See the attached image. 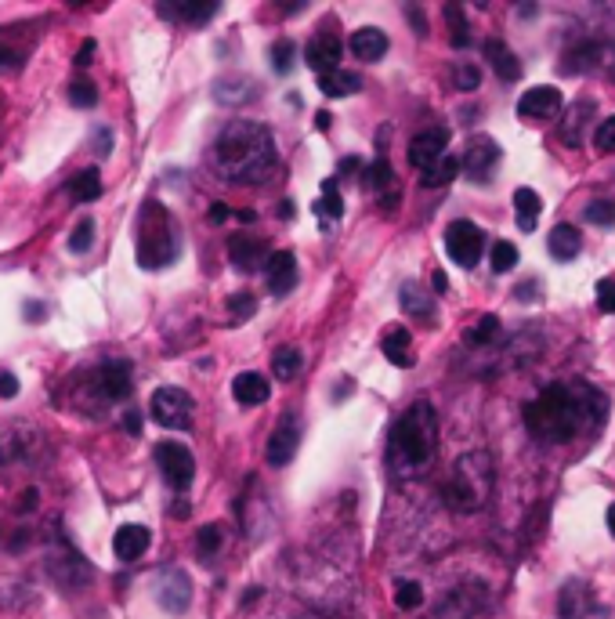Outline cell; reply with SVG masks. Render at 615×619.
Listing matches in <instances>:
<instances>
[{
  "label": "cell",
  "mask_w": 615,
  "mask_h": 619,
  "mask_svg": "<svg viewBox=\"0 0 615 619\" xmlns=\"http://www.w3.org/2000/svg\"><path fill=\"white\" fill-rule=\"evenodd\" d=\"M496 337H500V319H496V315H482V319L467 330L464 341L471 344V348H489V344H496Z\"/></svg>",
  "instance_id": "e575fe53"
},
{
  "label": "cell",
  "mask_w": 615,
  "mask_h": 619,
  "mask_svg": "<svg viewBox=\"0 0 615 619\" xmlns=\"http://www.w3.org/2000/svg\"><path fill=\"white\" fill-rule=\"evenodd\" d=\"M460 171H464V163L456 160L453 153H445L435 167H427V171L420 174V185H424V189H438V185H449Z\"/></svg>",
  "instance_id": "1f68e13d"
},
{
  "label": "cell",
  "mask_w": 615,
  "mask_h": 619,
  "mask_svg": "<svg viewBox=\"0 0 615 619\" xmlns=\"http://www.w3.org/2000/svg\"><path fill=\"white\" fill-rule=\"evenodd\" d=\"M558 109H561V91L550 84L529 87V91L518 98L521 120H547V116H558Z\"/></svg>",
  "instance_id": "ac0fdd59"
},
{
  "label": "cell",
  "mask_w": 615,
  "mask_h": 619,
  "mask_svg": "<svg viewBox=\"0 0 615 619\" xmlns=\"http://www.w3.org/2000/svg\"><path fill=\"white\" fill-rule=\"evenodd\" d=\"M228 312H232L236 323H243V319H250V315L257 312V301L250 294H232L228 297Z\"/></svg>",
  "instance_id": "bcb514c9"
},
{
  "label": "cell",
  "mask_w": 615,
  "mask_h": 619,
  "mask_svg": "<svg viewBox=\"0 0 615 619\" xmlns=\"http://www.w3.org/2000/svg\"><path fill=\"white\" fill-rule=\"evenodd\" d=\"M232 395H236L239 406H265V402L272 399V384H268L265 373L246 370L232 381Z\"/></svg>",
  "instance_id": "44dd1931"
},
{
  "label": "cell",
  "mask_w": 615,
  "mask_h": 619,
  "mask_svg": "<svg viewBox=\"0 0 615 619\" xmlns=\"http://www.w3.org/2000/svg\"><path fill=\"white\" fill-rule=\"evenodd\" d=\"M181 250V236L178 225H174L171 210L163 203L149 200L138 214V261L142 268H163L178 258Z\"/></svg>",
  "instance_id": "5b68a950"
},
{
  "label": "cell",
  "mask_w": 615,
  "mask_h": 619,
  "mask_svg": "<svg viewBox=\"0 0 615 619\" xmlns=\"http://www.w3.org/2000/svg\"><path fill=\"white\" fill-rule=\"evenodd\" d=\"M294 214V207H290V200H283V207H279V218H290Z\"/></svg>",
  "instance_id": "be15d7a7"
},
{
  "label": "cell",
  "mask_w": 615,
  "mask_h": 619,
  "mask_svg": "<svg viewBox=\"0 0 615 619\" xmlns=\"http://www.w3.org/2000/svg\"><path fill=\"white\" fill-rule=\"evenodd\" d=\"M395 605L398 609H420V605H424V587H420L417 580H402L395 587Z\"/></svg>",
  "instance_id": "ab89813d"
},
{
  "label": "cell",
  "mask_w": 615,
  "mask_h": 619,
  "mask_svg": "<svg viewBox=\"0 0 615 619\" xmlns=\"http://www.w3.org/2000/svg\"><path fill=\"white\" fill-rule=\"evenodd\" d=\"M398 305H402V312H406L409 319H431L435 297L427 294V290H420L417 283H406L402 286V294H398Z\"/></svg>",
  "instance_id": "83f0119b"
},
{
  "label": "cell",
  "mask_w": 615,
  "mask_h": 619,
  "mask_svg": "<svg viewBox=\"0 0 615 619\" xmlns=\"http://www.w3.org/2000/svg\"><path fill=\"white\" fill-rule=\"evenodd\" d=\"M485 58H489V66L496 69V77L500 80H518L521 77V62L503 40H485Z\"/></svg>",
  "instance_id": "4316f807"
},
{
  "label": "cell",
  "mask_w": 615,
  "mask_h": 619,
  "mask_svg": "<svg viewBox=\"0 0 615 619\" xmlns=\"http://www.w3.org/2000/svg\"><path fill=\"white\" fill-rule=\"evenodd\" d=\"M489 265H492V272H496V276L511 272V268L518 265V247H514V243H507V239H500V243L492 247V254H489Z\"/></svg>",
  "instance_id": "f35d334b"
},
{
  "label": "cell",
  "mask_w": 615,
  "mask_h": 619,
  "mask_svg": "<svg viewBox=\"0 0 615 619\" xmlns=\"http://www.w3.org/2000/svg\"><path fill=\"white\" fill-rule=\"evenodd\" d=\"M218 11H221L218 0H181V4H160V15L178 19V22H192V26L210 22Z\"/></svg>",
  "instance_id": "603a6c76"
},
{
  "label": "cell",
  "mask_w": 615,
  "mask_h": 619,
  "mask_svg": "<svg viewBox=\"0 0 615 619\" xmlns=\"http://www.w3.org/2000/svg\"><path fill=\"white\" fill-rule=\"evenodd\" d=\"M228 218V207L225 203H214V207H210V221H225Z\"/></svg>",
  "instance_id": "6f0895ef"
},
{
  "label": "cell",
  "mask_w": 615,
  "mask_h": 619,
  "mask_svg": "<svg viewBox=\"0 0 615 619\" xmlns=\"http://www.w3.org/2000/svg\"><path fill=\"white\" fill-rule=\"evenodd\" d=\"M597 308L605 315H615V279H601L597 283Z\"/></svg>",
  "instance_id": "c3c4849f"
},
{
  "label": "cell",
  "mask_w": 615,
  "mask_h": 619,
  "mask_svg": "<svg viewBox=\"0 0 615 619\" xmlns=\"http://www.w3.org/2000/svg\"><path fill=\"white\" fill-rule=\"evenodd\" d=\"M608 399L587 381H558L525 402V428L543 446H565L605 424Z\"/></svg>",
  "instance_id": "6da1fadb"
},
{
  "label": "cell",
  "mask_w": 615,
  "mask_h": 619,
  "mask_svg": "<svg viewBox=\"0 0 615 619\" xmlns=\"http://www.w3.org/2000/svg\"><path fill=\"white\" fill-rule=\"evenodd\" d=\"M123 428L131 431V435H138V431H142V417H138V410L123 413Z\"/></svg>",
  "instance_id": "f5cc1de1"
},
{
  "label": "cell",
  "mask_w": 615,
  "mask_h": 619,
  "mask_svg": "<svg viewBox=\"0 0 615 619\" xmlns=\"http://www.w3.org/2000/svg\"><path fill=\"white\" fill-rule=\"evenodd\" d=\"M156 467H160L163 482L174 489V493H185L196 478V460H192L189 446L181 442H160L156 446Z\"/></svg>",
  "instance_id": "ba28073f"
},
{
  "label": "cell",
  "mask_w": 615,
  "mask_h": 619,
  "mask_svg": "<svg viewBox=\"0 0 615 619\" xmlns=\"http://www.w3.org/2000/svg\"><path fill=\"white\" fill-rule=\"evenodd\" d=\"M26 312H29V319L37 323V315H44V305H26Z\"/></svg>",
  "instance_id": "680465c9"
},
{
  "label": "cell",
  "mask_w": 615,
  "mask_h": 619,
  "mask_svg": "<svg viewBox=\"0 0 615 619\" xmlns=\"http://www.w3.org/2000/svg\"><path fill=\"white\" fill-rule=\"evenodd\" d=\"M380 352H384V359H388L391 366H398V370H409V366L417 362V355H413V337H409L406 326L388 330L384 341H380Z\"/></svg>",
  "instance_id": "7402d4cb"
},
{
  "label": "cell",
  "mask_w": 615,
  "mask_h": 619,
  "mask_svg": "<svg viewBox=\"0 0 615 619\" xmlns=\"http://www.w3.org/2000/svg\"><path fill=\"white\" fill-rule=\"evenodd\" d=\"M359 171H362L359 156H344V160L337 163V181H341V178H359Z\"/></svg>",
  "instance_id": "681fc988"
},
{
  "label": "cell",
  "mask_w": 615,
  "mask_h": 619,
  "mask_svg": "<svg viewBox=\"0 0 615 619\" xmlns=\"http://www.w3.org/2000/svg\"><path fill=\"white\" fill-rule=\"evenodd\" d=\"M351 55L362 58V62H380V58L388 55V33L377 26H362L351 37Z\"/></svg>",
  "instance_id": "cb8c5ba5"
},
{
  "label": "cell",
  "mask_w": 615,
  "mask_h": 619,
  "mask_svg": "<svg viewBox=\"0 0 615 619\" xmlns=\"http://www.w3.org/2000/svg\"><path fill=\"white\" fill-rule=\"evenodd\" d=\"M15 66H22V55L0 40V69H15Z\"/></svg>",
  "instance_id": "816d5d0a"
},
{
  "label": "cell",
  "mask_w": 615,
  "mask_h": 619,
  "mask_svg": "<svg viewBox=\"0 0 615 619\" xmlns=\"http://www.w3.org/2000/svg\"><path fill=\"white\" fill-rule=\"evenodd\" d=\"M265 283L275 297H286L297 283V258L294 250H275L265 265Z\"/></svg>",
  "instance_id": "d6986e66"
},
{
  "label": "cell",
  "mask_w": 615,
  "mask_h": 619,
  "mask_svg": "<svg viewBox=\"0 0 615 619\" xmlns=\"http://www.w3.org/2000/svg\"><path fill=\"white\" fill-rule=\"evenodd\" d=\"M73 196H76V203H95L98 196H102V174H98L95 167H87V171L76 174Z\"/></svg>",
  "instance_id": "d590c367"
},
{
  "label": "cell",
  "mask_w": 615,
  "mask_h": 619,
  "mask_svg": "<svg viewBox=\"0 0 615 619\" xmlns=\"http://www.w3.org/2000/svg\"><path fill=\"white\" fill-rule=\"evenodd\" d=\"M362 80L355 77V73H348V69H337V73H326V77H319V91L326 98H344V95H355L359 91Z\"/></svg>",
  "instance_id": "d6a6232c"
},
{
  "label": "cell",
  "mask_w": 615,
  "mask_h": 619,
  "mask_svg": "<svg viewBox=\"0 0 615 619\" xmlns=\"http://www.w3.org/2000/svg\"><path fill=\"white\" fill-rule=\"evenodd\" d=\"M583 218H587L590 225H612L615 221V203L612 200H594L587 210H583Z\"/></svg>",
  "instance_id": "f6af8a7d"
},
{
  "label": "cell",
  "mask_w": 615,
  "mask_h": 619,
  "mask_svg": "<svg viewBox=\"0 0 615 619\" xmlns=\"http://www.w3.org/2000/svg\"><path fill=\"white\" fill-rule=\"evenodd\" d=\"M210 160H214V171L232 185H265L279 167L272 131L254 120H232L221 127Z\"/></svg>",
  "instance_id": "7a4b0ae2"
},
{
  "label": "cell",
  "mask_w": 615,
  "mask_h": 619,
  "mask_svg": "<svg viewBox=\"0 0 615 619\" xmlns=\"http://www.w3.org/2000/svg\"><path fill=\"white\" fill-rule=\"evenodd\" d=\"M91 55H95V40H84V48L76 55V66H91Z\"/></svg>",
  "instance_id": "db71d44e"
},
{
  "label": "cell",
  "mask_w": 615,
  "mask_h": 619,
  "mask_svg": "<svg viewBox=\"0 0 615 619\" xmlns=\"http://www.w3.org/2000/svg\"><path fill=\"white\" fill-rule=\"evenodd\" d=\"M445 19H449V44L456 51H464L471 44V33H467V22H464V8L460 4H445Z\"/></svg>",
  "instance_id": "8d00e7d4"
},
{
  "label": "cell",
  "mask_w": 615,
  "mask_h": 619,
  "mask_svg": "<svg viewBox=\"0 0 615 619\" xmlns=\"http://www.w3.org/2000/svg\"><path fill=\"white\" fill-rule=\"evenodd\" d=\"M366 189L377 196L380 203H388V207H395L398 203V192H395V174H391V163L380 156L373 167L366 171Z\"/></svg>",
  "instance_id": "d4e9b609"
},
{
  "label": "cell",
  "mask_w": 615,
  "mask_h": 619,
  "mask_svg": "<svg viewBox=\"0 0 615 619\" xmlns=\"http://www.w3.org/2000/svg\"><path fill=\"white\" fill-rule=\"evenodd\" d=\"M301 370H304L301 348H294V344H283V348H275V355H272V373L279 377V381H294V377H297Z\"/></svg>",
  "instance_id": "4dcf8cb0"
},
{
  "label": "cell",
  "mask_w": 615,
  "mask_h": 619,
  "mask_svg": "<svg viewBox=\"0 0 615 619\" xmlns=\"http://www.w3.org/2000/svg\"><path fill=\"white\" fill-rule=\"evenodd\" d=\"M91 388H95L98 399L105 402H123L134 388V370L127 359H109L102 362L95 373H91Z\"/></svg>",
  "instance_id": "30bf717a"
},
{
  "label": "cell",
  "mask_w": 615,
  "mask_h": 619,
  "mask_svg": "<svg viewBox=\"0 0 615 619\" xmlns=\"http://www.w3.org/2000/svg\"><path fill=\"white\" fill-rule=\"evenodd\" d=\"M156 601H160L171 616H181V612L192 605V580L181 569L160 572V580H156Z\"/></svg>",
  "instance_id": "9a60e30c"
},
{
  "label": "cell",
  "mask_w": 615,
  "mask_h": 619,
  "mask_svg": "<svg viewBox=\"0 0 615 619\" xmlns=\"http://www.w3.org/2000/svg\"><path fill=\"white\" fill-rule=\"evenodd\" d=\"M315 214H319V218H330V221L344 218V196H341L337 178L322 181V196H319V203H315Z\"/></svg>",
  "instance_id": "836d02e7"
},
{
  "label": "cell",
  "mask_w": 615,
  "mask_h": 619,
  "mask_svg": "<svg viewBox=\"0 0 615 619\" xmlns=\"http://www.w3.org/2000/svg\"><path fill=\"white\" fill-rule=\"evenodd\" d=\"M69 102H73L76 109H95L98 87L91 84V80H73V87H69Z\"/></svg>",
  "instance_id": "b9f144b4"
},
{
  "label": "cell",
  "mask_w": 615,
  "mask_h": 619,
  "mask_svg": "<svg viewBox=\"0 0 615 619\" xmlns=\"http://www.w3.org/2000/svg\"><path fill=\"white\" fill-rule=\"evenodd\" d=\"M547 250L554 254V261H572L583 250V232L572 225H554V232L547 236Z\"/></svg>",
  "instance_id": "484cf974"
},
{
  "label": "cell",
  "mask_w": 615,
  "mask_h": 619,
  "mask_svg": "<svg viewBox=\"0 0 615 619\" xmlns=\"http://www.w3.org/2000/svg\"><path fill=\"white\" fill-rule=\"evenodd\" d=\"M268 247L261 236H250V232H236V236L228 239V261L232 268L239 272H257L261 265H268Z\"/></svg>",
  "instance_id": "e0dca14e"
},
{
  "label": "cell",
  "mask_w": 615,
  "mask_h": 619,
  "mask_svg": "<svg viewBox=\"0 0 615 619\" xmlns=\"http://www.w3.org/2000/svg\"><path fill=\"white\" fill-rule=\"evenodd\" d=\"M91 243H95V221L84 218L73 229V236H69V250H73V254H87V250H91Z\"/></svg>",
  "instance_id": "7bdbcfd3"
},
{
  "label": "cell",
  "mask_w": 615,
  "mask_h": 619,
  "mask_svg": "<svg viewBox=\"0 0 615 619\" xmlns=\"http://www.w3.org/2000/svg\"><path fill=\"white\" fill-rule=\"evenodd\" d=\"M196 547H199V558L207 562V558H214V554L221 551V525H203L196 533Z\"/></svg>",
  "instance_id": "60d3db41"
},
{
  "label": "cell",
  "mask_w": 615,
  "mask_h": 619,
  "mask_svg": "<svg viewBox=\"0 0 615 619\" xmlns=\"http://www.w3.org/2000/svg\"><path fill=\"white\" fill-rule=\"evenodd\" d=\"M445 153H449V127H442V124L424 127V131L413 134V142H409V163H413L420 174H424L427 167H435Z\"/></svg>",
  "instance_id": "8fae6325"
},
{
  "label": "cell",
  "mask_w": 615,
  "mask_h": 619,
  "mask_svg": "<svg viewBox=\"0 0 615 619\" xmlns=\"http://www.w3.org/2000/svg\"><path fill=\"white\" fill-rule=\"evenodd\" d=\"M514 207H518V229L521 232H532L536 229V221H540V210H543V200L536 189H518L514 192Z\"/></svg>",
  "instance_id": "f1b7e54d"
},
{
  "label": "cell",
  "mask_w": 615,
  "mask_h": 619,
  "mask_svg": "<svg viewBox=\"0 0 615 619\" xmlns=\"http://www.w3.org/2000/svg\"><path fill=\"white\" fill-rule=\"evenodd\" d=\"M492 486H496V467H492V457L482 453V449H474V453H464V457L456 460L449 478H445V489H442V500L453 511L467 515V511H482L489 504L492 496Z\"/></svg>",
  "instance_id": "277c9868"
},
{
  "label": "cell",
  "mask_w": 615,
  "mask_h": 619,
  "mask_svg": "<svg viewBox=\"0 0 615 619\" xmlns=\"http://www.w3.org/2000/svg\"><path fill=\"white\" fill-rule=\"evenodd\" d=\"M152 420L167 431H185L192 428V413H196V402H192L189 391L181 388H156L149 402Z\"/></svg>",
  "instance_id": "52a82bcc"
},
{
  "label": "cell",
  "mask_w": 615,
  "mask_h": 619,
  "mask_svg": "<svg viewBox=\"0 0 615 619\" xmlns=\"http://www.w3.org/2000/svg\"><path fill=\"white\" fill-rule=\"evenodd\" d=\"M315 127H319V131H326V127H330V113H319V120H315Z\"/></svg>",
  "instance_id": "91938a15"
},
{
  "label": "cell",
  "mask_w": 615,
  "mask_h": 619,
  "mask_svg": "<svg viewBox=\"0 0 615 619\" xmlns=\"http://www.w3.org/2000/svg\"><path fill=\"white\" fill-rule=\"evenodd\" d=\"M236 218H239V221H246V225H250V221H254V218H257V214H254V210H239Z\"/></svg>",
  "instance_id": "94428289"
},
{
  "label": "cell",
  "mask_w": 615,
  "mask_h": 619,
  "mask_svg": "<svg viewBox=\"0 0 615 619\" xmlns=\"http://www.w3.org/2000/svg\"><path fill=\"white\" fill-rule=\"evenodd\" d=\"M48 572L55 576L58 587H84L91 580V565L73 551V547H62V551L48 554Z\"/></svg>",
  "instance_id": "2e32d148"
},
{
  "label": "cell",
  "mask_w": 615,
  "mask_h": 619,
  "mask_svg": "<svg viewBox=\"0 0 615 619\" xmlns=\"http://www.w3.org/2000/svg\"><path fill=\"white\" fill-rule=\"evenodd\" d=\"M15 395H19V377L0 370V399H15Z\"/></svg>",
  "instance_id": "f907efd6"
},
{
  "label": "cell",
  "mask_w": 615,
  "mask_h": 619,
  "mask_svg": "<svg viewBox=\"0 0 615 619\" xmlns=\"http://www.w3.org/2000/svg\"><path fill=\"white\" fill-rule=\"evenodd\" d=\"M431 283H435V290H438V294H445V286H449V279H445V272H442V268H435V272H431Z\"/></svg>",
  "instance_id": "9f6ffc18"
},
{
  "label": "cell",
  "mask_w": 615,
  "mask_h": 619,
  "mask_svg": "<svg viewBox=\"0 0 615 619\" xmlns=\"http://www.w3.org/2000/svg\"><path fill=\"white\" fill-rule=\"evenodd\" d=\"M341 55H344V44H341V37H337L333 29L315 33V37L308 40V48H304V62H308L319 77L337 73V69H341Z\"/></svg>",
  "instance_id": "4fadbf2b"
},
{
  "label": "cell",
  "mask_w": 615,
  "mask_h": 619,
  "mask_svg": "<svg viewBox=\"0 0 615 619\" xmlns=\"http://www.w3.org/2000/svg\"><path fill=\"white\" fill-rule=\"evenodd\" d=\"M149 543H152V533L145 525H120L113 536V551L120 562H138L149 551Z\"/></svg>",
  "instance_id": "ffe728a7"
},
{
  "label": "cell",
  "mask_w": 615,
  "mask_h": 619,
  "mask_svg": "<svg viewBox=\"0 0 615 619\" xmlns=\"http://www.w3.org/2000/svg\"><path fill=\"white\" fill-rule=\"evenodd\" d=\"M268 55H272V69H275V73H279V77H286V73L294 69L297 44H294L290 37H279V40L272 44V51H268Z\"/></svg>",
  "instance_id": "74e56055"
},
{
  "label": "cell",
  "mask_w": 615,
  "mask_h": 619,
  "mask_svg": "<svg viewBox=\"0 0 615 619\" xmlns=\"http://www.w3.org/2000/svg\"><path fill=\"white\" fill-rule=\"evenodd\" d=\"M590 113H594V102H590V98L572 105L568 120L561 124V138H565L568 145H583V131H587V124H590Z\"/></svg>",
  "instance_id": "f546056e"
},
{
  "label": "cell",
  "mask_w": 615,
  "mask_h": 619,
  "mask_svg": "<svg viewBox=\"0 0 615 619\" xmlns=\"http://www.w3.org/2000/svg\"><path fill=\"white\" fill-rule=\"evenodd\" d=\"M565 73H601V77H615V40L597 37V40H579L576 48H568L561 58Z\"/></svg>",
  "instance_id": "8992f818"
},
{
  "label": "cell",
  "mask_w": 615,
  "mask_h": 619,
  "mask_svg": "<svg viewBox=\"0 0 615 619\" xmlns=\"http://www.w3.org/2000/svg\"><path fill=\"white\" fill-rule=\"evenodd\" d=\"M297 442H301V420H297L294 413H283V417H279V424H275V431L268 435L265 460L272 467H286L290 460H294Z\"/></svg>",
  "instance_id": "7c38bea8"
},
{
  "label": "cell",
  "mask_w": 615,
  "mask_h": 619,
  "mask_svg": "<svg viewBox=\"0 0 615 619\" xmlns=\"http://www.w3.org/2000/svg\"><path fill=\"white\" fill-rule=\"evenodd\" d=\"M608 533H612V536H615V504H612V507H608Z\"/></svg>",
  "instance_id": "6125c7cd"
},
{
  "label": "cell",
  "mask_w": 615,
  "mask_h": 619,
  "mask_svg": "<svg viewBox=\"0 0 615 619\" xmlns=\"http://www.w3.org/2000/svg\"><path fill=\"white\" fill-rule=\"evenodd\" d=\"M594 145L601 153H615V116H608L605 124L594 131Z\"/></svg>",
  "instance_id": "7dc6e473"
},
{
  "label": "cell",
  "mask_w": 615,
  "mask_h": 619,
  "mask_svg": "<svg viewBox=\"0 0 615 619\" xmlns=\"http://www.w3.org/2000/svg\"><path fill=\"white\" fill-rule=\"evenodd\" d=\"M438 457V413L431 402H413L391 424L388 467L395 478H424Z\"/></svg>",
  "instance_id": "3957f363"
},
{
  "label": "cell",
  "mask_w": 615,
  "mask_h": 619,
  "mask_svg": "<svg viewBox=\"0 0 615 619\" xmlns=\"http://www.w3.org/2000/svg\"><path fill=\"white\" fill-rule=\"evenodd\" d=\"M464 174L478 185H485L492 174V167L500 163V145L492 142L489 134H474L471 142H467V153H464Z\"/></svg>",
  "instance_id": "5bb4252c"
},
{
  "label": "cell",
  "mask_w": 615,
  "mask_h": 619,
  "mask_svg": "<svg viewBox=\"0 0 615 619\" xmlns=\"http://www.w3.org/2000/svg\"><path fill=\"white\" fill-rule=\"evenodd\" d=\"M485 250V232L474 225V221H453L449 229H445V254L456 261L460 268H474L478 258H482Z\"/></svg>",
  "instance_id": "9c48e42d"
},
{
  "label": "cell",
  "mask_w": 615,
  "mask_h": 619,
  "mask_svg": "<svg viewBox=\"0 0 615 619\" xmlns=\"http://www.w3.org/2000/svg\"><path fill=\"white\" fill-rule=\"evenodd\" d=\"M109 142H113V134H109V131H98V145H95V149H98L102 156H109V149H113Z\"/></svg>",
  "instance_id": "11a10c76"
},
{
  "label": "cell",
  "mask_w": 615,
  "mask_h": 619,
  "mask_svg": "<svg viewBox=\"0 0 615 619\" xmlns=\"http://www.w3.org/2000/svg\"><path fill=\"white\" fill-rule=\"evenodd\" d=\"M453 84H456V91H478L482 73H478V66H471V62H460V66L453 69Z\"/></svg>",
  "instance_id": "ee69618b"
}]
</instances>
